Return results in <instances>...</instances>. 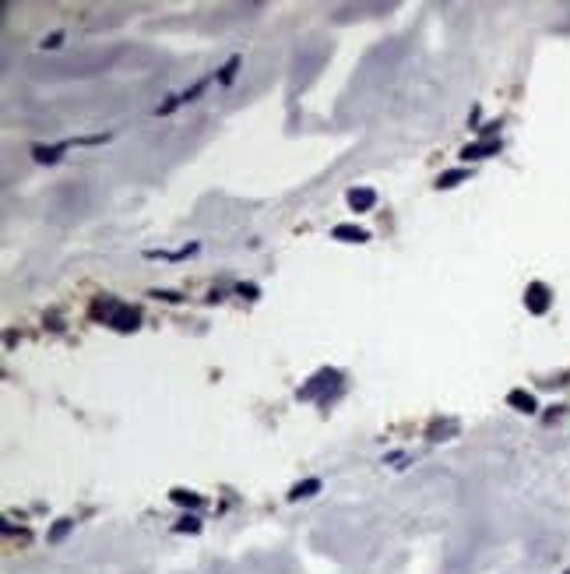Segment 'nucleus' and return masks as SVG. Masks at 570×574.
<instances>
[{"label": "nucleus", "instance_id": "f257e3e1", "mask_svg": "<svg viewBox=\"0 0 570 574\" xmlns=\"http://www.w3.org/2000/svg\"><path fill=\"white\" fill-rule=\"evenodd\" d=\"M92 317L109 324L113 331H138L141 328V310L138 307H127L120 300H113V296H99L92 303Z\"/></svg>", "mask_w": 570, "mask_h": 574}, {"label": "nucleus", "instance_id": "f03ea898", "mask_svg": "<svg viewBox=\"0 0 570 574\" xmlns=\"http://www.w3.org/2000/svg\"><path fill=\"white\" fill-rule=\"evenodd\" d=\"M341 388V374L334 370V367H324V370H317L314 377H310V384H303L300 391H296V398H303V401H324L327 406V391H338Z\"/></svg>", "mask_w": 570, "mask_h": 574}, {"label": "nucleus", "instance_id": "7ed1b4c3", "mask_svg": "<svg viewBox=\"0 0 570 574\" xmlns=\"http://www.w3.org/2000/svg\"><path fill=\"white\" fill-rule=\"evenodd\" d=\"M553 307V293H549V285L546 282H528V289H525V310L542 317L546 310Z\"/></svg>", "mask_w": 570, "mask_h": 574}, {"label": "nucleus", "instance_id": "20e7f679", "mask_svg": "<svg viewBox=\"0 0 570 574\" xmlns=\"http://www.w3.org/2000/svg\"><path fill=\"white\" fill-rule=\"evenodd\" d=\"M500 152V138H482V141H472V145H465L462 148V159L465 162H479V159H489V155H496Z\"/></svg>", "mask_w": 570, "mask_h": 574}, {"label": "nucleus", "instance_id": "39448f33", "mask_svg": "<svg viewBox=\"0 0 570 574\" xmlns=\"http://www.w3.org/2000/svg\"><path fill=\"white\" fill-rule=\"evenodd\" d=\"M74 148V141H60V145H32V159L42 162V166H53V162H60V155Z\"/></svg>", "mask_w": 570, "mask_h": 574}, {"label": "nucleus", "instance_id": "423d86ee", "mask_svg": "<svg viewBox=\"0 0 570 574\" xmlns=\"http://www.w3.org/2000/svg\"><path fill=\"white\" fill-rule=\"evenodd\" d=\"M507 406H510V409H518V413H525V416H535V413H539L535 394L525 391V388H514V391H510V394H507Z\"/></svg>", "mask_w": 570, "mask_h": 574}, {"label": "nucleus", "instance_id": "0eeeda50", "mask_svg": "<svg viewBox=\"0 0 570 574\" xmlns=\"http://www.w3.org/2000/svg\"><path fill=\"white\" fill-rule=\"evenodd\" d=\"M331 237L334 240H341V244H366L370 240V233L363 225H352V222H341V225H334L331 229Z\"/></svg>", "mask_w": 570, "mask_h": 574}, {"label": "nucleus", "instance_id": "6e6552de", "mask_svg": "<svg viewBox=\"0 0 570 574\" xmlns=\"http://www.w3.org/2000/svg\"><path fill=\"white\" fill-rule=\"evenodd\" d=\"M377 205V191L373 187H352L349 191V208L352 212H373Z\"/></svg>", "mask_w": 570, "mask_h": 574}, {"label": "nucleus", "instance_id": "1a4fd4ad", "mask_svg": "<svg viewBox=\"0 0 570 574\" xmlns=\"http://www.w3.org/2000/svg\"><path fill=\"white\" fill-rule=\"evenodd\" d=\"M469 177H472V169H465V166H462V169H447V173L437 177V191H450V187L465 184Z\"/></svg>", "mask_w": 570, "mask_h": 574}, {"label": "nucleus", "instance_id": "9d476101", "mask_svg": "<svg viewBox=\"0 0 570 574\" xmlns=\"http://www.w3.org/2000/svg\"><path fill=\"white\" fill-rule=\"evenodd\" d=\"M169 497H173V504L190 507V511H201V507H204V497H201V493H194V490H184V486H177Z\"/></svg>", "mask_w": 570, "mask_h": 574}, {"label": "nucleus", "instance_id": "9b49d317", "mask_svg": "<svg viewBox=\"0 0 570 574\" xmlns=\"http://www.w3.org/2000/svg\"><path fill=\"white\" fill-rule=\"evenodd\" d=\"M314 493H320V479H303V483H296V486L289 490V500H307V497H314Z\"/></svg>", "mask_w": 570, "mask_h": 574}, {"label": "nucleus", "instance_id": "f8f14e48", "mask_svg": "<svg viewBox=\"0 0 570 574\" xmlns=\"http://www.w3.org/2000/svg\"><path fill=\"white\" fill-rule=\"evenodd\" d=\"M190 254H197V244H187V247H180V250H148V257H165V261H184V257H190Z\"/></svg>", "mask_w": 570, "mask_h": 574}, {"label": "nucleus", "instance_id": "ddd939ff", "mask_svg": "<svg viewBox=\"0 0 570 574\" xmlns=\"http://www.w3.org/2000/svg\"><path fill=\"white\" fill-rule=\"evenodd\" d=\"M71 529H74V518H56L46 539H49V543H64V536H67Z\"/></svg>", "mask_w": 570, "mask_h": 574}, {"label": "nucleus", "instance_id": "4468645a", "mask_svg": "<svg viewBox=\"0 0 570 574\" xmlns=\"http://www.w3.org/2000/svg\"><path fill=\"white\" fill-rule=\"evenodd\" d=\"M236 71H240V56H229V61L222 64V71H218V85H229L236 78Z\"/></svg>", "mask_w": 570, "mask_h": 574}, {"label": "nucleus", "instance_id": "2eb2a0df", "mask_svg": "<svg viewBox=\"0 0 570 574\" xmlns=\"http://www.w3.org/2000/svg\"><path fill=\"white\" fill-rule=\"evenodd\" d=\"M211 78H215V74H208V78H201V81H194V85L187 88V92H180V99H184V102H194V99H197V95H201V92H204V88L211 85Z\"/></svg>", "mask_w": 570, "mask_h": 574}, {"label": "nucleus", "instance_id": "dca6fc26", "mask_svg": "<svg viewBox=\"0 0 570 574\" xmlns=\"http://www.w3.org/2000/svg\"><path fill=\"white\" fill-rule=\"evenodd\" d=\"M173 529H177V532H190V536H197V532H201V518H197V514H187V518H180Z\"/></svg>", "mask_w": 570, "mask_h": 574}, {"label": "nucleus", "instance_id": "f3484780", "mask_svg": "<svg viewBox=\"0 0 570 574\" xmlns=\"http://www.w3.org/2000/svg\"><path fill=\"white\" fill-rule=\"evenodd\" d=\"M180 102H184L180 95H169V99H165L162 106H155V117H169V113H173V109H177Z\"/></svg>", "mask_w": 570, "mask_h": 574}, {"label": "nucleus", "instance_id": "a211bd4d", "mask_svg": "<svg viewBox=\"0 0 570 574\" xmlns=\"http://www.w3.org/2000/svg\"><path fill=\"white\" fill-rule=\"evenodd\" d=\"M152 296L155 300H165V303H180L184 300V293H173V289H152Z\"/></svg>", "mask_w": 570, "mask_h": 574}, {"label": "nucleus", "instance_id": "6ab92c4d", "mask_svg": "<svg viewBox=\"0 0 570 574\" xmlns=\"http://www.w3.org/2000/svg\"><path fill=\"white\" fill-rule=\"evenodd\" d=\"M236 293H240L243 300H257V296H261V289H257V285H250V282H240Z\"/></svg>", "mask_w": 570, "mask_h": 574}, {"label": "nucleus", "instance_id": "aec40b11", "mask_svg": "<svg viewBox=\"0 0 570 574\" xmlns=\"http://www.w3.org/2000/svg\"><path fill=\"white\" fill-rule=\"evenodd\" d=\"M60 42H64V32H49V35H46V39H42L39 46H42V49H56Z\"/></svg>", "mask_w": 570, "mask_h": 574}, {"label": "nucleus", "instance_id": "412c9836", "mask_svg": "<svg viewBox=\"0 0 570 574\" xmlns=\"http://www.w3.org/2000/svg\"><path fill=\"white\" fill-rule=\"evenodd\" d=\"M563 409H567V406H553V409H549L542 420H546V423H553V420H560V416H563Z\"/></svg>", "mask_w": 570, "mask_h": 574}, {"label": "nucleus", "instance_id": "4be33fe9", "mask_svg": "<svg viewBox=\"0 0 570 574\" xmlns=\"http://www.w3.org/2000/svg\"><path fill=\"white\" fill-rule=\"evenodd\" d=\"M46 324H49V328H53V331H60V328H64V324H60V321H56V314H49V317H46Z\"/></svg>", "mask_w": 570, "mask_h": 574}, {"label": "nucleus", "instance_id": "5701e85b", "mask_svg": "<svg viewBox=\"0 0 570 574\" xmlns=\"http://www.w3.org/2000/svg\"><path fill=\"white\" fill-rule=\"evenodd\" d=\"M563 574H570V571H563Z\"/></svg>", "mask_w": 570, "mask_h": 574}]
</instances>
